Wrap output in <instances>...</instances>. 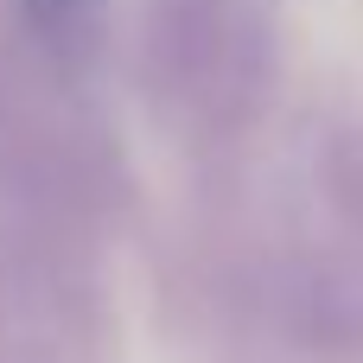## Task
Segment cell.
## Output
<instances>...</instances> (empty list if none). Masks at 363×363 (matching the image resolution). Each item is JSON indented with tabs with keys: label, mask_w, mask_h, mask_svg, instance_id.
Returning a JSON list of instances; mask_svg holds the SVG:
<instances>
[{
	"label": "cell",
	"mask_w": 363,
	"mask_h": 363,
	"mask_svg": "<svg viewBox=\"0 0 363 363\" xmlns=\"http://www.w3.org/2000/svg\"><path fill=\"white\" fill-rule=\"evenodd\" d=\"M89 0H26V13H32V26H45V32H57V26H70L77 13H83Z\"/></svg>",
	"instance_id": "1"
}]
</instances>
